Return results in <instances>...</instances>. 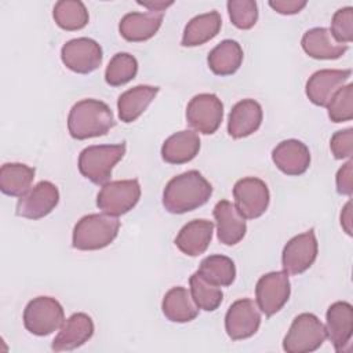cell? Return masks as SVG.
<instances>
[{
	"label": "cell",
	"instance_id": "1",
	"mask_svg": "<svg viewBox=\"0 0 353 353\" xmlns=\"http://www.w3.org/2000/svg\"><path fill=\"white\" fill-rule=\"evenodd\" d=\"M212 194V185L196 170L168 181L163 190V205L171 214H185L204 205Z\"/></svg>",
	"mask_w": 353,
	"mask_h": 353
},
{
	"label": "cell",
	"instance_id": "2",
	"mask_svg": "<svg viewBox=\"0 0 353 353\" xmlns=\"http://www.w3.org/2000/svg\"><path fill=\"white\" fill-rule=\"evenodd\" d=\"M116 125L112 109L99 99L76 102L68 116V130L72 138L83 141L102 137Z\"/></svg>",
	"mask_w": 353,
	"mask_h": 353
},
{
	"label": "cell",
	"instance_id": "3",
	"mask_svg": "<svg viewBox=\"0 0 353 353\" xmlns=\"http://www.w3.org/2000/svg\"><path fill=\"white\" fill-rule=\"evenodd\" d=\"M120 221L109 214H88L74 225L72 245L80 251H95L108 247L117 237Z\"/></svg>",
	"mask_w": 353,
	"mask_h": 353
},
{
	"label": "cell",
	"instance_id": "4",
	"mask_svg": "<svg viewBox=\"0 0 353 353\" xmlns=\"http://www.w3.org/2000/svg\"><path fill=\"white\" fill-rule=\"evenodd\" d=\"M125 154V142L116 145H92L81 150L79 156L80 174L95 185H105L113 167Z\"/></svg>",
	"mask_w": 353,
	"mask_h": 353
},
{
	"label": "cell",
	"instance_id": "5",
	"mask_svg": "<svg viewBox=\"0 0 353 353\" xmlns=\"http://www.w3.org/2000/svg\"><path fill=\"white\" fill-rule=\"evenodd\" d=\"M324 324L313 313L298 314L283 339V349L287 353H310L317 350L325 341Z\"/></svg>",
	"mask_w": 353,
	"mask_h": 353
},
{
	"label": "cell",
	"instance_id": "6",
	"mask_svg": "<svg viewBox=\"0 0 353 353\" xmlns=\"http://www.w3.org/2000/svg\"><path fill=\"white\" fill-rule=\"evenodd\" d=\"M65 313L62 305L51 296H37L29 301L23 310L25 328L37 336H46L62 327Z\"/></svg>",
	"mask_w": 353,
	"mask_h": 353
},
{
	"label": "cell",
	"instance_id": "7",
	"mask_svg": "<svg viewBox=\"0 0 353 353\" xmlns=\"http://www.w3.org/2000/svg\"><path fill=\"white\" fill-rule=\"evenodd\" d=\"M141 197L138 179H121L106 182L98 196L97 205L105 214L119 216L131 211Z\"/></svg>",
	"mask_w": 353,
	"mask_h": 353
},
{
	"label": "cell",
	"instance_id": "8",
	"mask_svg": "<svg viewBox=\"0 0 353 353\" xmlns=\"http://www.w3.org/2000/svg\"><path fill=\"white\" fill-rule=\"evenodd\" d=\"M291 294V283L288 274L283 272H269L256 283L255 298L256 305L266 317L280 312L288 302Z\"/></svg>",
	"mask_w": 353,
	"mask_h": 353
},
{
	"label": "cell",
	"instance_id": "9",
	"mask_svg": "<svg viewBox=\"0 0 353 353\" xmlns=\"http://www.w3.org/2000/svg\"><path fill=\"white\" fill-rule=\"evenodd\" d=\"M236 208L247 219H256L269 207L270 193L268 185L255 176L239 179L233 186Z\"/></svg>",
	"mask_w": 353,
	"mask_h": 353
},
{
	"label": "cell",
	"instance_id": "10",
	"mask_svg": "<svg viewBox=\"0 0 353 353\" xmlns=\"http://www.w3.org/2000/svg\"><path fill=\"white\" fill-rule=\"evenodd\" d=\"M319 244L316 233L309 229L287 241L281 254V265L287 274H301L316 261Z\"/></svg>",
	"mask_w": 353,
	"mask_h": 353
},
{
	"label": "cell",
	"instance_id": "11",
	"mask_svg": "<svg viewBox=\"0 0 353 353\" xmlns=\"http://www.w3.org/2000/svg\"><path fill=\"white\" fill-rule=\"evenodd\" d=\"M223 119V103L215 94H197L186 108V120L201 134H214Z\"/></svg>",
	"mask_w": 353,
	"mask_h": 353
},
{
	"label": "cell",
	"instance_id": "12",
	"mask_svg": "<svg viewBox=\"0 0 353 353\" xmlns=\"http://www.w3.org/2000/svg\"><path fill=\"white\" fill-rule=\"evenodd\" d=\"M63 65L74 73L88 74L102 63L101 46L88 37H79L66 41L61 50Z\"/></svg>",
	"mask_w": 353,
	"mask_h": 353
},
{
	"label": "cell",
	"instance_id": "13",
	"mask_svg": "<svg viewBox=\"0 0 353 353\" xmlns=\"http://www.w3.org/2000/svg\"><path fill=\"white\" fill-rule=\"evenodd\" d=\"M261 325L259 307L252 299L234 301L225 316V331L232 341H241L256 334Z\"/></svg>",
	"mask_w": 353,
	"mask_h": 353
},
{
	"label": "cell",
	"instance_id": "14",
	"mask_svg": "<svg viewBox=\"0 0 353 353\" xmlns=\"http://www.w3.org/2000/svg\"><path fill=\"white\" fill-rule=\"evenodd\" d=\"M58 203V188L50 181H40L18 199L15 214L26 219H40L48 215Z\"/></svg>",
	"mask_w": 353,
	"mask_h": 353
},
{
	"label": "cell",
	"instance_id": "15",
	"mask_svg": "<svg viewBox=\"0 0 353 353\" xmlns=\"http://www.w3.org/2000/svg\"><path fill=\"white\" fill-rule=\"evenodd\" d=\"M325 332L339 353H345L350 347L353 335V307L349 302L338 301L327 309Z\"/></svg>",
	"mask_w": 353,
	"mask_h": 353
},
{
	"label": "cell",
	"instance_id": "16",
	"mask_svg": "<svg viewBox=\"0 0 353 353\" xmlns=\"http://www.w3.org/2000/svg\"><path fill=\"white\" fill-rule=\"evenodd\" d=\"M352 76L350 69H321L314 72L306 83V97L317 106H327L335 92Z\"/></svg>",
	"mask_w": 353,
	"mask_h": 353
},
{
	"label": "cell",
	"instance_id": "17",
	"mask_svg": "<svg viewBox=\"0 0 353 353\" xmlns=\"http://www.w3.org/2000/svg\"><path fill=\"white\" fill-rule=\"evenodd\" d=\"M272 160L283 174L296 176L307 171L310 165V152L303 142L285 139L272 150Z\"/></svg>",
	"mask_w": 353,
	"mask_h": 353
},
{
	"label": "cell",
	"instance_id": "18",
	"mask_svg": "<svg viewBox=\"0 0 353 353\" xmlns=\"http://www.w3.org/2000/svg\"><path fill=\"white\" fill-rule=\"evenodd\" d=\"M218 240L225 245H234L243 240L247 232L245 218L229 200H221L214 207Z\"/></svg>",
	"mask_w": 353,
	"mask_h": 353
},
{
	"label": "cell",
	"instance_id": "19",
	"mask_svg": "<svg viewBox=\"0 0 353 353\" xmlns=\"http://www.w3.org/2000/svg\"><path fill=\"white\" fill-rule=\"evenodd\" d=\"M94 335V321L85 313H73L63 321L61 331L54 338L51 349L54 352H65L80 347Z\"/></svg>",
	"mask_w": 353,
	"mask_h": 353
},
{
	"label": "cell",
	"instance_id": "20",
	"mask_svg": "<svg viewBox=\"0 0 353 353\" xmlns=\"http://www.w3.org/2000/svg\"><path fill=\"white\" fill-rule=\"evenodd\" d=\"M263 119L262 106L254 99H243L237 102L228 117V132L232 138H245L261 127Z\"/></svg>",
	"mask_w": 353,
	"mask_h": 353
},
{
	"label": "cell",
	"instance_id": "21",
	"mask_svg": "<svg viewBox=\"0 0 353 353\" xmlns=\"http://www.w3.org/2000/svg\"><path fill=\"white\" fill-rule=\"evenodd\" d=\"M214 223L207 219H193L182 226L175 237V245L189 256H199L208 248Z\"/></svg>",
	"mask_w": 353,
	"mask_h": 353
},
{
	"label": "cell",
	"instance_id": "22",
	"mask_svg": "<svg viewBox=\"0 0 353 353\" xmlns=\"http://www.w3.org/2000/svg\"><path fill=\"white\" fill-rule=\"evenodd\" d=\"M161 22L163 12H128L121 18L119 32L127 41H146L157 33Z\"/></svg>",
	"mask_w": 353,
	"mask_h": 353
},
{
	"label": "cell",
	"instance_id": "23",
	"mask_svg": "<svg viewBox=\"0 0 353 353\" xmlns=\"http://www.w3.org/2000/svg\"><path fill=\"white\" fill-rule=\"evenodd\" d=\"M301 44L303 51L314 59H338L349 48L347 44L338 43L327 28H312L306 30Z\"/></svg>",
	"mask_w": 353,
	"mask_h": 353
},
{
	"label": "cell",
	"instance_id": "24",
	"mask_svg": "<svg viewBox=\"0 0 353 353\" xmlns=\"http://www.w3.org/2000/svg\"><path fill=\"white\" fill-rule=\"evenodd\" d=\"M200 150V138L194 131L182 130L168 137L161 146V157L168 164L192 161Z\"/></svg>",
	"mask_w": 353,
	"mask_h": 353
},
{
	"label": "cell",
	"instance_id": "25",
	"mask_svg": "<svg viewBox=\"0 0 353 353\" xmlns=\"http://www.w3.org/2000/svg\"><path fill=\"white\" fill-rule=\"evenodd\" d=\"M159 90V87L139 84L124 91L117 99L119 119L123 123L135 121L156 98Z\"/></svg>",
	"mask_w": 353,
	"mask_h": 353
},
{
	"label": "cell",
	"instance_id": "26",
	"mask_svg": "<svg viewBox=\"0 0 353 353\" xmlns=\"http://www.w3.org/2000/svg\"><path fill=\"white\" fill-rule=\"evenodd\" d=\"M221 26H222V18L219 12L215 10L205 14L196 15L186 23L181 44L183 47L201 46L210 41L211 39H214L219 33Z\"/></svg>",
	"mask_w": 353,
	"mask_h": 353
},
{
	"label": "cell",
	"instance_id": "27",
	"mask_svg": "<svg viewBox=\"0 0 353 353\" xmlns=\"http://www.w3.org/2000/svg\"><path fill=\"white\" fill-rule=\"evenodd\" d=\"M161 310L165 319L174 323H189L199 316V307L185 287L168 290L163 298Z\"/></svg>",
	"mask_w": 353,
	"mask_h": 353
},
{
	"label": "cell",
	"instance_id": "28",
	"mask_svg": "<svg viewBox=\"0 0 353 353\" xmlns=\"http://www.w3.org/2000/svg\"><path fill=\"white\" fill-rule=\"evenodd\" d=\"M244 58L241 46L232 39L222 40L214 47L208 57V68L216 76H230L239 70Z\"/></svg>",
	"mask_w": 353,
	"mask_h": 353
},
{
	"label": "cell",
	"instance_id": "29",
	"mask_svg": "<svg viewBox=\"0 0 353 353\" xmlns=\"http://www.w3.org/2000/svg\"><path fill=\"white\" fill-rule=\"evenodd\" d=\"M34 178V168L22 163H6L0 168V190L11 197L25 194Z\"/></svg>",
	"mask_w": 353,
	"mask_h": 353
},
{
	"label": "cell",
	"instance_id": "30",
	"mask_svg": "<svg viewBox=\"0 0 353 353\" xmlns=\"http://www.w3.org/2000/svg\"><path fill=\"white\" fill-rule=\"evenodd\" d=\"M197 272L205 280L218 287H228L236 279L234 262L229 256L219 254L205 256L200 262V268Z\"/></svg>",
	"mask_w": 353,
	"mask_h": 353
},
{
	"label": "cell",
	"instance_id": "31",
	"mask_svg": "<svg viewBox=\"0 0 353 353\" xmlns=\"http://www.w3.org/2000/svg\"><path fill=\"white\" fill-rule=\"evenodd\" d=\"M55 23L63 30H79L88 23V11L79 0H61L52 10Z\"/></svg>",
	"mask_w": 353,
	"mask_h": 353
},
{
	"label": "cell",
	"instance_id": "32",
	"mask_svg": "<svg viewBox=\"0 0 353 353\" xmlns=\"http://www.w3.org/2000/svg\"><path fill=\"white\" fill-rule=\"evenodd\" d=\"M190 294L199 309L205 312H214L223 301V292L221 288L208 280H205L199 272H194L190 279Z\"/></svg>",
	"mask_w": 353,
	"mask_h": 353
},
{
	"label": "cell",
	"instance_id": "33",
	"mask_svg": "<svg viewBox=\"0 0 353 353\" xmlns=\"http://www.w3.org/2000/svg\"><path fill=\"white\" fill-rule=\"evenodd\" d=\"M138 73V61L128 52H117L109 61L105 70V81L112 87H120L131 81Z\"/></svg>",
	"mask_w": 353,
	"mask_h": 353
},
{
	"label": "cell",
	"instance_id": "34",
	"mask_svg": "<svg viewBox=\"0 0 353 353\" xmlns=\"http://www.w3.org/2000/svg\"><path fill=\"white\" fill-rule=\"evenodd\" d=\"M328 117L334 123H343L353 119V84L339 88L327 105Z\"/></svg>",
	"mask_w": 353,
	"mask_h": 353
},
{
	"label": "cell",
	"instance_id": "35",
	"mask_svg": "<svg viewBox=\"0 0 353 353\" xmlns=\"http://www.w3.org/2000/svg\"><path fill=\"white\" fill-rule=\"evenodd\" d=\"M226 7L229 18L237 29L248 30L258 21V6L254 0H229Z\"/></svg>",
	"mask_w": 353,
	"mask_h": 353
},
{
	"label": "cell",
	"instance_id": "36",
	"mask_svg": "<svg viewBox=\"0 0 353 353\" xmlns=\"http://www.w3.org/2000/svg\"><path fill=\"white\" fill-rule=\"evenodd\" d=\"M331 34L341 43L347 44L353 40V8L343 7L335 11L331 21Z\"/></svg>",
	"mask_w": 353,
	"mask_h": 353
},
{
	"label": "cell",
	"instance_id": "37",
	"mask_svg": "<svg viewBox=\"0 0 353 353\" xmlns=\"http://www.w3.org/2000/svg\"><path fill=\"white\" fill-rule=\"evenodd\" d=\"M330 149L335 159H350L353 154V128L336 131L330 141Z\"/></svg>",
	"mask_w": 353,
	"mask_h": 353
},
{
	"label": "cell",
	"instance_id": "38",
	"mask_svg": "<svg viewBox=\"0 0 353 353\" xmlns=\"http://www.w3.org/2000/svg\"><path fill=\"white\" fill-rule=\"evenodd\" d=\"M353 161L349 160L336 172V192L339 194L350 196L353 192V176H352Z\"/></svg>",
	"mask_w": 353,
	"mask_h": 353
},
{
	"label": "cell",
	"instance_id": "39",
	"mask_svg": "<svg viewBox=\"0 0 353 353\" xmlns=\"http://www.w3.org/2000/svg\"><path fill=\"white\" fill-rule=\"evenodd\" d=\"M307 4L306 0H272L269 6L281 15H294L298 14Z\"/></svg>",
	"mask_w": 353,
	"mask_h": 353
},
{
	"label": "cell",
	"instance_id": "40",
	"mask_svg": "<svg viewBox=\"0 0 353 353\" xmlns=\"http://www.w3.org/2000/svg\"><path fill=\"white\" fill-rule=\"evenodd\" d=\"M137 3L153 12H163L167 7L174 4V1H137Z\"/></svg>",
	"mask_w": 353,
	"mask_h": 353
},
{
	"label": "cell",
	"instance_id": "41",
	"mask_svg": "<svg viewBox=\"0 0 353 353\" xmlns=\"http://www.w3.org/2000/svg\"><path fill=\"white\" fill-rule=\"evenodd\" d=\"M350 223H352V212H350V201H347L346 205L342 210V214H341V225L343 226V229L346 230V233L349 236H352Z\"/></svg>",
	"mask_w": 353,
	"mask_h": 353
}]
</instances>
